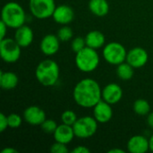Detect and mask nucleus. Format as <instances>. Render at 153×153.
<instances>
[{
    "instance_id": "nucleus-13",
    "label": "nucleus",
    "mask_w": 153,
    "mask_h": 153,
    "mask_svg": "<svg viewBox=\"0 0 153 153\" xmlns=\"http://www.w3.org/2000/svg\"><path fill=\"white\" fill-rule=\"evenodd\" d=\"M53 20L61 25H67L72 22L74 19V9L66 4H60L56 7L53 14Z\"/></svg>"
},
{
    "instance_id": "nucleus-35",
    "label": "nucleus",
    "mask_w": 153,
    "mask_h": 153,
    "mask_svg": "<svg viewBox=\"0 0 153 153\" xmlns=\"http://www.w3.org/2000/svg\"><path fill=\"white\" fill-rule=\"evenodd\" d=\"M149 145H150V151L153 152V134L149 138Z\"/></svg>"
},
{
    "instance_id": "nucleus-16",
    "label": "nucleus",
    "mask_w": 153,
    "mask_h": 153,
    "mask_svg": "<svg viewBox=\"0 0 153 153\" xmlns=\"http://www.w3.org/2000/svg\"><path fill=\"white\" fill-rule=\"evenodd\" d=\"M33 39H34V33L30 27L24 24L15 29L14 39L22 48L29 47L32 43Z\"/></svg>"
},
{
    "instance_id": "nucleus-9",
    "label": "nucleus",
    "mask_w": 153,
    "mask_h": 153,
    "mask_svg": "<svg viewBox=\"0 0 153 153\" xmlns=\"http://www.w3.org/2000/svg\"><path fill=\"white\" fill-rule=\"evenodd\" d=\"M149 59L148 52L140 47L134 48L127 52L126 56V62L130 64L134 69L143 67Z\"/></svg>"
},
{
    "instance_id": "nucleus-18",
    "label": "nucleus",
    "mask_w": 153,
    "mask_h": 153,
    "mask_svg": "<svg viewBox=\"0 0 153 153\" xmlns=\"http://www.w3.org/2000/svg\"><path fill=\"white\" fill-rule=\"evenodd\" d=\"M85 41L87 47H90L94 49L103 48L106 45L105 35L100 30H91L85 36Z\"/></svg>"
},
{
    "instance_id": "nucleus-26",
    "label": "nucleus",
    "mask_w": 153,
    "mask_h": 153,
    "mask_svg": "<svg viewBox=\"0 0 153 153\" xmlns=\"http://www.w3.org/2000/svg\"><path fill=\"white\" fill-rule=\"evenodd\" d=\"M57 124L55 120L53 119H47L40 125L41 129L43 130V132H45L46 134H53L56 131V129L57 128Z\"/></svg>"
},
{
    "instance_id": "nucleus-14",
    "label": "nucleus",
    "mask_w": 153,
    "mask_h": 153,
    "mask_svg": "<svg viewBox=\"0 0 153 153\" xmlns=\"http://www.w3.org/2000/svg\"><path fill=\"white\" fill-rule=\"evenodd\" d=\"M23 118L30 126H40L46 120V113L38 106H30L25 108Z\"/></svg>"
},
{
    "instance_id": "nucleus-32",
    "label": "nucleus",
    "mask_w": 153,
    "mask_h": 153,
    "mask_svg": "<svg viewBox=\"0 0 153 153\" xmlns=\"http://www.w3.org/2000/svg\"><path fill=\"white\" fill-rule=\"evenodd\" d=\"M1 153H18V151L13 147H6L2 150Z\"/></svg>"
},
{
    "instance_id": "nucleus-11",
    "label": "nucleus",
    "mask_w": 153,
    "mask_h": 153,
    "mask_svg": "<svg viewBox=\"0 0 153 153\" xmlns=\"http://www.w3.org/2000/svg\"><path fill=\"white\" fill-rule=\"evenodd\" d=\"M123 98V90L117 83H108L102 89V100L110 105L117 104Z\"/></svg>"
},
{
    "instance_id": "nucleus-4",
    "label": "nucleus",
    "mask_w": 153,
    "mask_h": 153,
    "mask_svg": "<svg viewBox=\"0 0 153 153\" xmlns=\"http://www.w3.org/2000/svg\"><path fill=\"white\" fill-rule=\"evenodd\" d=\"M75 65L82 73H91L95 71L100 65V56L97 49L86 47L76 53Z\"/></svg>"
},
{
    "instance_id": "nucleus-7",
    "label": "nucleus",
    "mask_w": 153,
    "mask_h": 153,
    "mask_svg": "<svg viewBox=\"0 0 153 153\" xmlns=\"http://www.w3.org/2000/svg\"><path fill=\"white\" fill-rule=\"evenodd\" d=\"M22 48L14 39L5 37L0 40V56L5 63L13 64L17 62L21 57Z\"/></svg>"
},
{
    "instance_id": "nucleus-2",
    "label": "nucleus",
    "mask_w": 153,
    "mask_h": 153,
    "mask_svg": "<svg viewBox=\"0 0 153 153\" xmlns=\"http://www.w3.org/2000/svg\"><path fill=\"white\" fill-rule=\"evenodd\" d=\"M60 75L59 65L51 59H45L41 61L36 67L35 76L38 82L45 86L51 87L56 84Z\"/></svg>"
},
{
    "instance_id": "nucleus-15",
    "label": "nucleus",
    "mask_w": 153,
    "mask_h": 153,
    "mask_svg": "<svg viewBox=\"0 0 153 153\" xmlns=\"http://www.w3.org/2000/svg\"><path fill=\"white\" fill-rule=\"evenodd\" d=\"M127 151L131 153H145L150 151L149 139L143 135H134L127 142Z\"/></svg>"
},
{
    "instance_id": "nucleus-33",
    "label": "nucleus",
    "mask_w": 153,
    "mask_h": 153,
    "mask_svg": "<svg viewBox=\"0 0 153 153\" xmlns=\"http://www.w3.org/2000/svg\"><path fill=\"white\" fill-rule=\"evenodd\" d=\"M147 123L149 125V126L153 129V111H152L149 115H148V117H147Z\"/></svg>"
},
{
    "instance_id": "nucleus-25",
    "label": "nucleus",
    "mask_w": 153,
    "mask_h": 153,
    "mask_svg": "<svg viewBox=\"0 0 153 153\" xmlns=\"http://www.w3.org/2000/svg\"><path fill=\"white\" fill-rule=\"evenodd\" d=\"M7 119H8V127L12 129H16L22 126V118L19 114L12 113L7 116Z\"/></svg>"
},
{
    "instance_id": "nucleus-21",
    "label": "nucleus",
    "mask_w": 153,
    "mask_h": 153,
    "mask_svg": "<svg viewBox=\"0 0 153 153\" xmlns=\"http://www.w3.org/2000/svg\"><path fill=\"white\" fill-rule=\"evenodd\" d=\"M117 66V74L120 80L128 81L133 78L134 74V68L126 61L121 63Z\"/></svg>"
},
{
    "instance_id": "nucleus-28",
    "label": "nucleus",
    "mask_w": 153,
    "mask_h": 153,
    "mask_svg": "<svg viewBox=\"0 0 153 153\" xmlns=\"http://www.w3.org/2000/svg\"><path fill=\"white\" fill-rule=\"evenodd\" d=\"M66 145L67 144L55 142V143H53L52 146L50 147V152L52 153H67L69 150Z\"/></svg>"
},
{
    "instance_id": "nucleus-27",
    "label": "nucleus",
    "mask_w": 153,
    "mask_h": 153,
    "mask_svg": "<svg viewBox=\"0 0 153 153\" xmlns=\"http://www.w3.org/2000/svg\"><path fill=\"white\" fill-rule=\"evenodd\" d=\"M86 41H85V38L82 37H76L72 40L71 43V48L74 53H78L81 50H82L84 48H86Z\"/></svg>"
},
{
    "instance_id": "nucleus-31",
    "label": "nucleus",
    "mask_w": 153,
    "mask_h": 153,
    "mask_svg": "<svg viewBox=\"0 0 153 153\" xmlns=\"http://www.w3.org/2000/svg\"><path fill=\"white\" fill-rule=\"evenodd\" d=\"M73 153H90L91 151L90 149H88L87 147L83 146V145H79V146H76L73 151Z\"/></svg>"
},
{
    "instance_id": "nucleus-17",
    "label": "nucleus",
    "mask_w": 153,
    "mask_h": 153,
    "mask_svg": "<svg viewBox=\"0 0 153 153\" xmlns=\"http://www.w3.org/2000/svg\"><path fill=\"white\" fill-rule=\"evenodd\" d=\"M53 136H54L55 142L68 144L74 140L75 134H74V131L72 126H68V125L62 123L61 125L57 126L55 133L53 134Z\"/></svg>"
},
{
    "instance_id": "nucleus-8",
    "label": "nucleus",
    "mask_w": 153,
    "mask_h": 153,
    "mask_svg": "<svg viewBox=\"0 0 153 153\" xmlns=\"http://www.w3.org/2000/svg\"><path fill=\"white\" fill-rule=\"evenodd\" d=\"M29 7L35 18L45 20L52 17L56 5L55 0H29Z\"/></svg>"
},
{
    "instance_id": "nucleus-23",
    "label": "nucleus",
    "mask_w": 153,
    "mask_h": 153,
    "mask_svg": "<svg viewBox=\"0 0 153 153\" xmlns=\"http://www.w3.org/2000/svg\"><path fill=\"white\" fill-rule=\"evenodd\" d=\"M57 37L60 39V41H69L73 36H74V32L71 27L67 26V25H63L58 30H57Z\"/></svg>"
},
{
    "instance_id": "nucleus-5",
    "label": "nucleus",
    "mask_w": 153,
    "mask_h": 153,
    "mask_svg": "<svg viewBox=\"0 0 153 153\" xmlns=\"http://www.w3.org/2000/svg\"><path fill=\"white\" fill-rule=\"evenodd\" d=\"M102 56L104 60L112 65H118L126 61L127 51L119 42H109L103 47Z\"/></svg>"
},
{
    "instance_id": "nucleus-1",
    "label": "nucleus",
    "mask_w": 153,
    "mask_h": 153,
    "mask_svg": "<svg viewBox=\"0 0 153 153\" xmlns=\"http://www.w3.org/2000/svg\"><path fill=\"white\" fill-rule=\"evenodd\" d=\"M73 97L75 103L83 108H93L102 100V89L92 78H84L74 88Z\"/></svg>"
},
{
    "instance_id": "nucleus-10",
    "label": "nucleus",
    "mask_w": 153,
    "mask_h": 153,
    "mask_svg": "<svg viewBox=\"0 0 153 153\" xmlns=\"http://www.w3.org/2000/svg\"><path fill=\"white\" fill-rule=\"evenodd\" d=\"M60 48V39L57 35L55 34H47L44 36L40 41L39 48L40 51L45 56H54L56 55Z\"/></svg>"
},
{
    "instance_id": "nucleus-19",
    "label": "nucleus",
    "mask_w": 153,
    "mask_h": 153,
    "mask_svg": "<svg viewBox=\"0 0 153 153\" xmlns=\"http://www.w3.org/2000/svg\"><path fill=\"white\" fill-rule=\"evenodd\" d=\"M19 82L17 74L13 72H4L0 73V87L4 91H11L14 89Z\"/></svg>"
},
{
    "instance_id": "nucleus-22",
    "label": "nucleus",
    "mask_w": 153,
    "mask_h": 153,
    "mask_svg": "<svg viewBox=\"0 0 153 153\" xmlns=\"http://www.w3.org/2000/svg\"><path fill=\"white\" fill-rule=\"evenodd\" d=\"M133 109L139 116H147L151 113V105L146 100L139 99L134 102Z\"/></svg>"
},
{
    "instance_id": "nucleus-3",
    "label": "nucleus",
    "mask_w": 153,
    "mask_h": 153,
    "mask_svg": "<svg viewBox=\"0 0 153 153\" xmlns=\"http://www.w3.org/2000/svg\"><path fill=\"white\" fill-rule=\"evenodd\" d=\"M1 21L10 29H17L25 23V11L19 3L8 2L2 8Z\"/></svg>"
},
{
    "instance_id": "nucleus-24",
    "label": "nucleus",
    "mask_w": 153,
    "mask_h": 153,
    "mask_svg": "<svg viewBox=\"0 0 153 153\" xmlns=\"http://www.w3.org/2000/svg\"><path fill=\"white\" fill-rule=\"evenodd\" d=\"M78 117L77 115L75 114V112H74L73 110L67 109L65 111H64L61 115V121L63 124L68 125V126H74V123L77 121Z\"/></svg>"
},
{
    "instance_id": "nucleus-20",
    "label": "nucleus",
    "mask_w": 153,
    "mask_h": 153,
    "mask_svg": "<svg viewBox=\"0 0 153 153\" xmlns=\"http://www.w3.org/2000/svg\"><path fill=\"white\" fill-rule=\"evenodd\" d=\"M89 9L94 15L103 17L109 12V4L107 0H90Z\"/></svg>"
},
{
    "instance_id": "nucleus-12",
    "label": "nucleus",
    "mask_w": 153,
    "mask_h": 153,
    "mask_svg": "<svg viewBox=\"0 0 153 153\" xmlns=\"http://www.w3.org/2000/svg\"><path fill=\"white\" fill-rule=\"evenodd\" d=\"M112 105L101 100L93 107V117L98 123L105 124L111 120L113 117Z\"/></svg>"
},
{
    "instance_id": "nucleus-6",
    "label": "nucleus",
    "mask_w": 153,
    "mask_h": 153,
    "mask_svg": "<svg viewBox=\"0 0 153 153\" xmlns=\"http://www.w3.org/2000/svg\"><path fill=\"white\" fill-rule=\"evenodd\" d=\"M73 128L75 137L80 139H88L96 134L98 130V121L94 117H81L74 123Z\"/></svg>"
},
{
    "instance_id": "nucleus-30",
    "label": "nucleus",
    "mask_w": 153,
    "mask_h": 153,
    "mask_svg": "<svg viewBox=\"0 0 153 153\" xmlns=\"http://www.w3.org/2000/svg\"><path fill=\"white\" fill-rule=\"evenodd\" d=\"M7 29L8 27L6 26V24L4 22L0 21V40L5 38L7 33Z\"/></svg>"
},
{
    "instance_id": "nucleus-29",
    "label": "nucleus",
    "mask_w": 153,
    "mask_h": 153,
    "mask_svg": "<svg viewBox=\"0 0 153 153\" xmlns=\"http://www.w3.org/2000/svg\"><path fill=\"white\" fill-rule=\"evenodd\" d=\"M8 127V119L7 116H5L4 113L0 114V132L3 133L4 130Z\"/></svg>"
},
{
    "instance_id": "nucleus-34",
    "label": "nucleus",
    "mask_w": 153,
    "mask_h": 153,
    "mask_svg": "<svg viewBox=\"0 0 153 153\" xmlns=\"http://www.w3.org/2000/svg\"><path fill=\"white\" fill-rule=\"evenodd\" d=\"M108 153H125V151L124 150H122V149H117V148H116V149H111V150H109Z\"/></svg>"
}]
</instances>
